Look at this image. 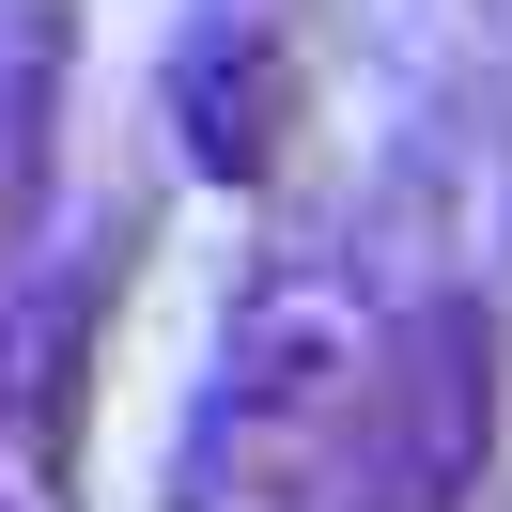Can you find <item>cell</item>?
<instances>
[{
    "instance_id": "cell-5",
    "label": "cell",
    "mask_w": 512,
    "mask_h": 512,
    "mask_svg": "<svg viewBox=\"0 0 512 512\" xmlns=\"http://www.w3.org/2000/svg\"><path fill=\"white\" fill-rule=\"evenodd\" d=\"M47 187H63V32L16 16V32H0V295L32 280Z\"/></svg>"
},
{
    "instance_id": "cell-1",
    "label": "cell",
    "mask_w": 512,
    "mask_h": 512,
    "mask_svg": "<svg viewBox=\"0 0 512 512\" xmlns=\"http://www.w3.org/2000/svg\"><path fill=\"white\" fill-rule=\"evenodd\" d=\"M388 326H357V295L326 264H264L249 311L218 326V373L187 404V450H171V512H342L357 466V404H373Z\"/></svg>"
},
{
    "instance_id": "cell-3",
    "label": "cell",
    "mask_w": 512,
    "mask_h": 512,
    "mask_svg": "<svg viewBox=\"0 0 512 512\" xmlns=\"http://www.w3.org/2000/svg\"><path fill=\"white\" fill-rule=\"evenodd\" d=\"M109 233H63L0 295V512H78V435H94V357H109Z\"/></svg>"
},
{
    "instance_id": "cell-4",
    "label": "cell",
    "mask_w": 512,
    "mask_h": 512,
    "mask_svg": "<svg viewBox=\"0 0 512 512\" xmlns=\"http://www.w3.org/2000/svg\"><path fill=\"white\" fill-rule=\"evenodd\" d=\"M171 125H187V171H264L280 156V125H295V47L264 32V16H218V32L171 63Z\"/></svg>"
},
{
    "instance_id": "cell-2",
    "label": "cell",
    "mask_w": 512,
    "mask_h": 512,
    "mask_svg": "<svg viewBox=\"0 0 512 512\" xmlns=\"http://www.w3.org/2000/svg\"><path fill=\"white\" fill-rule=\"evenodd\" d=\"M481 466H497V311L481 295H419V311H388L342 512H466Z\"/></svg>"
}]
</instances>
